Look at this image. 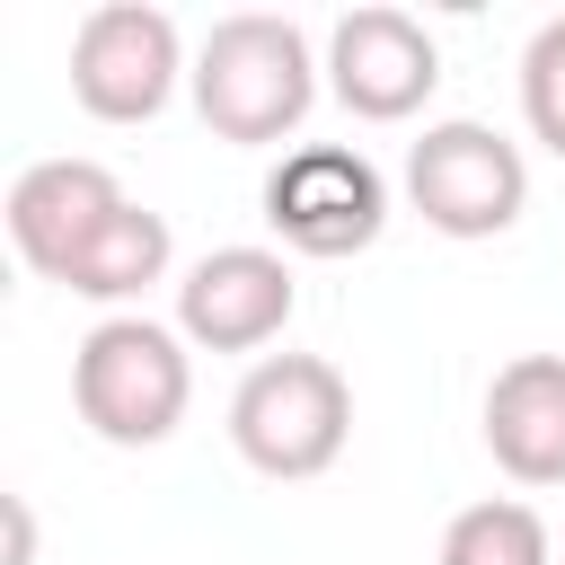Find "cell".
<instances>
[{
	"instance_id": "obj_1",
	"label": "cell",
	"mask_w": 565,
	"mask_h": 565,
	"mask_svg": "<svg viewBox=\"0 0 565 565\" xmlns=\"http://www.w3.org/2000/svg\"><path fill=\"white\" fill-rule=\"evenodd\" d=\"M318 106V53L291 18H265V9H238L203 35L194 53V115L238 141V150H265L282 132H300Z\"/></svg>"
},
{
	"instance_id": "obj_2",
	"label": "cell",
	"mask_w": 565,
	"mask_h": 565,
	"mask_svg": "<svg viewBox=\"0 0 565 565\" xmlns=\"http://www.w3.org/2000/svg\"><path fill=\"white\" fill-rule=\"evenodd\" d=\"M71 406L97 441L115 450H150L185 424L194 406V362L185 335L159 318H97L71 353Z\"/></svg>"
},
{
	"instance_id": "obj_3",
	"label": "cell",
	"mask_w": 565,
	"mask_h": 565,
	"mask_svg": "<svg viewBox=\"0 0 565 565\" xmlns=\"http://www.w3.org/2000/svg\"><path fill=\"white\" fill-rule=\"evenodd\" d=\"M344 433H353V388L327 353H265L230 397V441L274 486L327 477L344 459Z\"/></svg>"
},
{
	"instance_id": "obj_4",
	"label": "cell",
	"mask_w": 565,
	"mask_h": 565,
	"mask_svg": "<svg viewBox=\"0 0 565 565\" xmlns=\"http://www.w3.org/2000/svg\"><path fill=\"white\" fill-rule=\"evenodd\" d=\"M406 203L441 238H503L521 221V203H530V159L494 124L450 115L406 150Z\"/></svg>"
},
{
	"instance_id": "obj_5",
	"label": "cell",
	"mask_w": 565,
	"mask_h": 565,
	"mask_svg": "<svg viewBox=\"0 0 565 565\" xmlns=\"http://www.w3.org/2000/svg\"><path fill=\"white\" fill-rule=\"evenodd\" d=\"M177 79H194V71H185V44H177L168 9L106 0V9L79 18V35H71V97L97 124H150L177 97Z\"/></svg>"
},
{
	"instance_id": "obj_6",
	"label": "cell",
	"mask_w": 565,
	"mask_h": 565,
	"mask_svg": "<svg viewBox=\"0 0 565 565\" xmlns=\"http://www.w3.org/2000/svg\"><path fill=\"white\" fill-rule=\"evenodd\" d=\"M265 221L291 256H362L388 230V185L362 150L309 141L265 177Z\"/></svg>"
},
{
	"instance_id": "obj_7",
	"label": "cell",
	"mask_w": 565,
	"mask_h": 565,
	"mask_svg": "<svg viewBox=\"0 0 565 565\" xmlns=\"http://www.w3.org/2000/svg\"><path fill=\"white\" fill-rule=\"evenodd\" d=\"M327 88L362 124H406L441 88V44L406 9H344L327 35Z\"/></svg>"
},
{
	"instance_id": "obj_8",
	"label": "cell",
	"mask_w": 565,
	"mask_h": 565,
	"mask_svg": "<svg viewBox=\"0 0 565 565\" xmlns=\"http://www.w3.org/2000/svg\"><path fill=\"white\" fill-rule=\"evenodd\" d=\"M291 265L274 247H212L177 282V335L203 353H256L291 327Z\"/></svg>"
},
{
	"instance_id": "obj_9",
	"label": "cell",
	"mask_w": 565,
	"mask_h": 565,
	"mask_svg": "<svg viewBox=\"0 0 565 565\" xmlns=\"http://www.w3.org/2000/svg\"><path fill=\"white\" fill-rule=\"evenodd\" d=\"M124 203H132V194L115 185V168H97V159H35V168L9 185V247H18L26 274L62 282L71 256H79Z\"/></svg>"
},
{
	"instance_id": "obj_10",
	"label": "cell",
	"mask_w": 565,
	"mask_h": 565,
	"mask_svg": "<svg viewBox=\"0 0 565 565\" xmlns=\"http://www.w3.org/2000/svg\"><path fill=\"white\" fill-rule=\"evenodd\" d=\"M486 450L512 486H565V353H512L486 380Z\"/></svg>"
},
{
	"instance_id": "obj_11",
	"label": "cell",
	"mask_w": 565,
	"mask_h": 565,
	"mask_svg": "<svg viewBox=\"0 0 565 565\" xmlns=\"http://www.w3.org/2000/svg\"><path fill=\"white\" fill-rule=\"evenodd\" d=\"M159 274H168V221H159L150 203H124V212L71 256L62 291H79V300H141Z\"/></svg>"
},
{
	"instance_id": "obj_12",
	"label": "cell",
	"mask_w": 565,
	"mask_h": 565,
	"mask_svg": "<svg viewBox=\"0 0 565 565\" xmlns=\"http://www.w3.org/2000/svg\"><path fill=\"white\" fill-rule=\"evenodd\" d=\"M441 565H556V530H547L530 503L494 494V503L450 512V530H441Z\"/></svg>"
},
{
	"instance_id": "obj_13",
	"label": "cell",
	"mask_w": 565,
	"mask_h": 565,
	"mask_svg": "<svg viewBox=\"0 0 565 565\" xmlns=\"http://www.w3.org/2000/svg\"><path fill=\"white\" fill-rule=\"evenodd\" d=\"M521 115H530V132L565 159V18H547V26L530 35V53H521Z\"/></svg>"
},
{
	"instance_id": "obj_14",
	"label": "cell",
	"mask_w": 565,
	"mask_h": 565,
	"mask_svg": "<svg viewBox=\"0 0 565 565\" xmlns=\"http://www.w3.org/2000/svg\"><path fill=\"white\" fill-rule=\"evenodd\" d=\"M0 521H9V565H35V512H26V494H0Z\"/></svg>"
}]
</instances>
